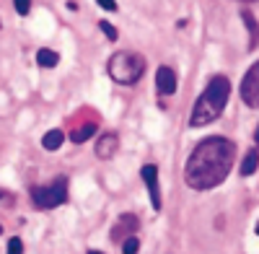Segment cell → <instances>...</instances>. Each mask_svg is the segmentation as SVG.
Instances as JSON below:
<instances>
[{"mask_svg": "<svg viewBox=\"0 0 259 254\" xmlns=\"http://www.w3.org/2000/svg\"><path fill=\"white\" fill-rule=\"evenodd\" d=\"M13 6H16V13L29 16V11H31V0H13Z\"/></svg>", "mask_w": 259, "mask_h": 254, "instance_id": "obj_15", "label": "cell"}, {"mask_svg": "<svg viewBox=\"0 0 259 254\" xmlns=\"http://www.w3.org/2000/svg\"><path fill=\"white\" fill-rule=\"evenodd\" d=\"M99 29H101V31H104V34H106V36H109V39H112V41H114V39H117V29H114V26H112V24H109V21H99Z\"/></svg>", "mask_w": 259, "mask_h": 254, "instance_id": "obj_16", "label": "cell"}, {"mask_svg": "<svg viewBox=\"0 0 259 254\" xmlns=\"http://www.w3.org/2000/svg\"><path fill=\"white\" fill-rule=\"evenodd\" d=\"M89 254H104V251H96V249H91V251H89Z\"/></svg>", "mask_w": 259, "mask_h": 254, "instance_id": "obj_21", "label": "cell"}, {"mask_svg": "<svg viewBox=\"0 0 259 254\" xmlns=\"http://www.w3.org/2000/svg\"><path fill=\"white\" fill-rule=\"evenodd\" d=\"M241 3H256V0H241Z\"/></svg>", "mask_w": 259, "mask_h": 254, "instance_id": "obj_22", "label": "cell"}, {"mask_svg": "<svg viewBox=\"0 0 259 254\" xmlns=\"http://www.w3.org/2000/svg\"><path fill=\"white\" fill-rule=\"evenodd\" d=\"M254 143L259 145V127H256V133H254Z\"/></svg>", "mask_w": 259, "mask_h": 254, "instance_id": "obj_20", "label": "cell"}, {"mask_svg": "<svg viewBox=\"0 0 259 254\" xmlns=\"http://www.w3.org/2000/svg\"><path fill=\"white\" fill-rule=\"evenodd\" d=\"M8 254H24V244H21V239H11L8 241Z\"/></svg>", "mask_w": 259, "mask_h": 254, "instance_id": "obj_18", "label": "cell"}, {"mask_svg": "<svg viewBox=\"0 0 259 254\" xmlns=\"http://www.w3.org/2000/svg\"><path fill=\"white\" fill-rule=\"evenodd\" d=\"M241 101L251 109H259V60L246 70V75L241 78Z\"/></svg>", "mask_w": 259, "mask_h": 254, "instance_id": "obj_5", "label": "cell"}, {"mask_svg": "<svg viewBox=\"0 0 259 254\" xmlns=\"http://www.w3.org/2000/svg\"><path fill=\"white\" fill-rule=\"evenodd\" d=\"M256 236H259V223H256Z\"/></svg>", "mask_w": 259, "mask_h": 254, "instance_id": "obj_24", "label": "cell"}, {"mask_svg": "<svg viewBox=\"0 0 259 254\" xmlns=\"http://www.w3.org/2000/svg\"><path fill=\"white\" fill-rule=\"evenodd\" d=\"M94 133H96V124H83V127H75V130L70 133V140L73 143H85Z\"/></svg>", "mask_w": 259, "mask_h": 254, "instance_id": "obj_12", "label": "cell"}, {"mask_svg": "<svg viewBox=\"0 0 259 254\" xmlns=\"http://www.w3.org/2000/svg\"><path fill=\"white\" fill-rule=\"evenodd\" d=\"M138 249H140L138 236H127V239L122 241V254H138Z\"/></svg>", "mask_w": 259, "mask_h": 254, "instance_id": "obj_14", "label": "cell"}, {"mask_svg": "<svg viewBox=\"0 0 259 254\" xmlns=\"http://www.w3.org/2000/svg\"><path fill=\"white\" fill-rule=\"evenodd\" d=\"M96 3H99L104 11H109V13H112V11H117V3H114V0H96Z\"/></svg>", "mask_w": 259, "mask_h": 254, "instance_id": "obj_19", "label": "cell"}, {"mask_svg": "<svg viewBox=\"0 0 259 254\" xmlns=\"http://www.w3.org/2000/svg\"><path fill=\"white\" fill-rule=\"evenodd\" d=\"M109 75L117 83H124V86H133L138 83L145 73V57L135 55V52H114L109 57V65H106Z\"/></svg>", "mask_w": 259, "mask_h": 254, "instance_id": "obj_3", "label": "cell"}, {"mask_svg": "<svg viewBox=\"0 0 259 254\" xmlns=\"http://www.w3.org/2000/svg\"><path fill=\"white\" fill-rule=\"evenodd\" d=\"M241 18H244V24H246V29L251 31V41H249V47H256V41H259V26H256V21H254V16H251L249 11H241Z\"/></svg>", "mask_w": 259, "mask_h": 254, "instance_id": "obj_13", "label": "cell"}, {"mask_svg": "<svg viewBox=\"0 0 259 254\" xmlns=\"http://www.w3.org/2000/svg\"><path fill=\"white\" fill-rule=\"evenodd\" d=\"M228 96H231V80L223 78V75H215V78L207 83L205 94L197 99V104H194L192 117H189V124H192V127H205V124L215 122V119L221 117V112L226 109Z\"/></svg>", "mask_w": 259, "mask_h": 254, "instance_id": "obj_2", "label": "cell"}, {"mask_svg": "<svg viewBox=\"0 0 259 254\" xmlns=\"http://www.w3.org/2000/svg\"><path fill=\"white\" fill-rule=\"evenodd\" d=\"M36 62H39V68H55L57 62H60V55L55 50H47V47H41L36 52Z\"/></svg>", "mask_w": 259, "mask_h": 254, "instance_id": "obj_9", "label": "cell"}, {"mask_svg": "<svg viewBox=\"0 0 259 254\" xmlns=\"http://www.w3.org/2000/svg\"><path fill=\"white\" fill-rule=\"evenodd\" d=\"M236 161V143L228 140V138H207L202 143L194 145L192 156L187 158V166H184V182L187 187L197 189H212L218 187Z\"/></svg>", "mask_w": 259, "mask_h": 254, "instance_id": "obj_1", "label": "cell"}, {"mask_svg": "<svg viewBox=\"0 0 259 254\" xmlns=\"http://www.w3.org/2000/svg\"><path fill=\"white\" fill-rule=\"evenodd\" d=\"M31 200L36 207L41 210H50V207H57L68 200V182L65 179H57L47 187H34L31 189Z\"/></svg>", "mask_w": 259, "mask_h": 254, "instance_id": "obj_4", "label": "cell"}, {"mask_svg": "<svg viewBox=\"0 0 259 254\" xmlns=\"http://www.w3.org/2000/svg\"><path fill=\"white\" fill-rule=\"evenodd\" d=\"M3 195H6V192H3V189H0V200H3Z\"/></svg>", "mask_w": 259, "mask_h": 254, "instance_id": "obj_23", "label": "cell"}, {"mask_svg": "<svg viewBox=\"0 0 259 254\" xmlns=\"http://www.w3.org/2000/svg\"><path fill=\"white\" fill-rule=\"evenodd\" d=\"M119 148V138L114 133H104L99 140H96V156L99 158H112Z\"/></svg>", "mask_w": 259, "mask_h": 254, "instance_id": "obj_8", "label": "cell"}, {"mask_svg": "<svg viewBox=\"0 0 259 254\" xmlns=\"http://www.w3.org/2000/svg\"><path fill=\"white\" fill-rule=\"evenodd\" d=\"M119 226H122V228H130V231H138V218H133V216H122Z\"/></svg>", "mask_w": 259, "mask_h": 254, "instance_id": "obj_17", "label": "cell"}, {"mask_svg": "<svg viewBox=\"0 0 259 254\" xmlns=\"http://www.w3.org/2000/svg\"><path fill=\"white\" fill-rule=\"evenodd\" d=\"M156 89H158V94H163V96H171L177 91V73L171 70L168 65H161L158 70H156Z\"/></svg>", "mask_w": 259, "mask_h": 254, "instance_id": "obj_7", "label": "cell"}, {"mask_svg": "<svg viewBox=\"0 0 259 254\" xmlns=\"http://www.w3.org/2000/svg\"><path fill=\"white\" fill-rule=\"evenodd\" d=\"M256 166H259V151H249L241 163V177H251L256 172Z\"/></svg>", "mask_w": 259, "mask_h": 254, "instance_id": "obj_11", "label": "cell"}, {"mask_svg": "<svg viewBox=\"0 0 259 254\" xmlns=\"http://www.w3.org/2000/svg\"><path fill=\"white\" fill-rule=\"evenodd\" d=\"M140 177L148 187V195H150V202H153V210H161V187H158V168L153 163H145L140 168Z\"/></svg>", "mask_w": 259, "mask_h": 254, "instance_id": "obj_6", "label": "cell"}, {"mask_svg": "<svg viewBox=\"0 0 259 254\" xmlns=\"http://www.w3.org/2000/svg\"><path fill=\"white\" fill-rule=\"evenodd\" d=\"M62 140H65V133L62 130H50L45 138H41V145H45L47 151H57V148L62 145Z\"/></svg>", "mask_w": 259, "mask_h": 254, "instance_id": "obj_10", "label": "cell"}]
</instances>
